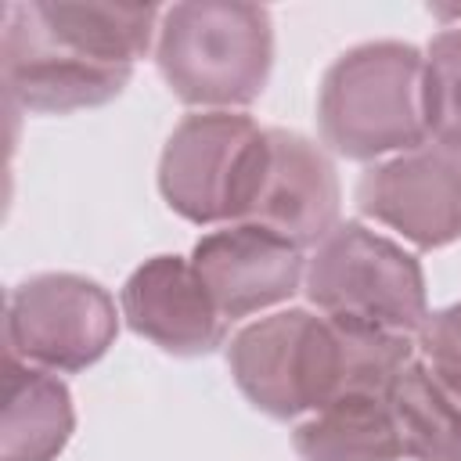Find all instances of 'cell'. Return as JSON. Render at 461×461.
Returning a JSON list of instances; mask_svg holds the SVG:
<instances>
[{
    "label": "cell",
    "instance_id": "1",
    "mask_svg": "<svg viewBox=\"0 0 461 461\" xmlns=\"http://www.w3.org/2000/svg\"><path fill=\"white\" fill-rule=\"evenodd\" d=\"M418 357L414 339L360 328L321 310H274L227 342L241 396L274 421H303L339 400L385 396Z\"/></svg>",
    "mask_w": 461,
    "mask_h": 461
},
{
    "label": "cell",
    "instance_id": "2",
    "mask_svg": "<svg viewBox=\"0 0 461 461\" xmlns=\"http://www.w3.org/2000/svg\"><path fill=\"white\" fill-rule=\"evenodd\" d=\"M155 65L169 94L198 112H238L267 90L274 22L259 4L191 0L162 11Z\"/></svg>",
    "mask_w": 461,
    "mask_h": 461
},
{
    "label": "cell",
    "instance_id": "3",
    "mask_svg": "<svg viewBox=\"0 0 461 461\" xmlns=\"http://www.w3.org/2000/svg\"><path fill=\"white\" fill-rule=\"evenodd\" d=\"M425 54L414 43L371 40L339 54L317 94V126L328 151L375 162L429 144Z\"/></svg>",
    "mask_w": 461,
    "mask_h": 461
},
{
    "label": "cell",
    "instance_id": "4",
    "mask_svg": "<svg viewBox=\"0 0 461 461\" xmlns=\"http://www.w3.org/2000/svg\"><path fill=\"white\" fill-rule=\"evenodd\" d=\"M303 292L313 310L414 339L429 321L425 270L414 252L360 220L339 223L306 259Z\"/></svg>",
    "mask_w": 461,
    "mask_h": 461
},
{
    "label": "cell",
    "instance_id": "5",
    "mask_svg": "<svg viewBox=\"0 0 461 461\" xmlns=\"http://www.w3.org/2000/svg\"><path fill=\"white\" fill-rule=\"evenodd\" d=\"M267 130L241 112H194L176 122L158 158L166 205L198 227L245 223L263 180Z\"/></svg>",
    "mask_w": 461,
    "mask_h": 461
},
{
    "label": "cell",
    "instance_id": "6",
    "mask_svg": "<svg viewBox=\"0 0 461 461\" xmlns=\"http://www.w3.org/2000/svg\"><path fill=\"white\" fill-rule=\"evenodd\" d=\"M115 299L83 274H32L7 292L4 353L43 371H83L119 335Z\"/></svg>",
    "mask_w": 461,
    "mask_h": 461
},
{
    "label": "cell",
    "instance_id": "7",
    "mask_svg": "<svg viewBox=\"0 0 461 461\" xmlns=\"http://www.w3.org/2000/svg\"><path fill=\"white\" fill-rule=\"evenodd\" d=\"M0 68L11 108L36 115H68L115 101L133 68L97 61L61 40L36 11V0L4 4Z\"/></svg>",
    "mask_w": 461,
    "mask_h": 461
},
{
    "label": "cell",
    "instance_id": "8",
    "mask_svg": "<svg viewBox=\"0 0 461 461\" xmlns=\"http://www.w3.org/2000/svg\"><path fill=\"white\" fill-rule=\"evenodd\" d=\"M357 205L414 249H443L461 238V158L429 140L375 162L357 184Z\"/></svg>",
    "mask_w": 461,
    "mask_h": 461
},
{
    "label": "cell",
    "instance_id": "9",
    "mask_svg": "<svg viewBox=\"0 0 461 461\" xmlns=\"http://www.w3.org/2000/svg\"><path fill=\"white\" fill-rule=\"evenodd\" d=\"M342 187L331 155L299 130L267 126L263 180L245 223H256L295 249H317L342 220Z\"/></svg>",
    "mask_w": 461,
    "mask_h": 461
},
{
    "label": "cell",
    "instance_id": "10",
    "mask_svg": "<svg viewBox=\"0 0 461 461\" xmlns=\"http://www.w3.org/2000/svg\"><path fill=\"white\" fill-rule=\"evenodd\" d=\"M191 267L227 324L288 303L306 281L303 249L256 223H227L202 234L191 249Z\"/></svg>",
    "mask_w": 461,
    "mask_h": 461
},
{
    "label": "cell",
    "instance_id": "11",
    "mask_svg": "<svg viewBox=\"0 0 461 461\" xmlns=\"http://www.w3.org/2000/svg\"><path fill=\"white\" fill-rule=\"evenodd\" d=\"M119 310L133 335L173 357H205L227 339V321L184 256L144 259L126 277Z\"/></svg>",
    "mask_w": 461,
    "mask_h": 461
},
{
    "label": "cell",
    "instance_id": "12",
    "mask_svg": "<svg viewBox=\"0 0 461 461\" xmlns=\"http://www.w3.org/2000/svg\"><path fill=\"white\" fill-rule=\"evenodd\" d=\"M76 429L68 385L43 367L4 360L0 461H54Z\"/></svg>",
    "mask_w": 461,
    "mask_h": 461
},
{
    "label": "cell",
    "instance_id": "13",
    "mask_svg": "<svg viewBox=\"0 0 461 461\" xmlns=\"http://www.w3.org/2000/svg\"><path fill=\"white\" fill-rule=\"evenodd\" d=\"M407 461H461V382L414 357L389 385Z\"/></svg>",
    "mask_w": 461,
    "mask_h": 461
},
{
    "label": "cell",
    "instance_id": "14",
    "mask_svg": "<svg viewBox=\"0 0 461 461\" xmlns=\"http://www.w3.org/2000/svg\"><path fill=\"white\" fill-rule=\"evenodd\" d=\"M292 447L299 461H407L389 393L339 400L295 421Z\"/></svg>",
    "mask_w": 461,
    "mask_h": 461
},
{
    "label": "cell",
    "instance_id": "15",
    "mask_svg": "<svg viewBox=\"0 0 461 461\" xmlns=\"http://www.w3.org/2000/svg\"><path fill=\"white\" fill-rule=\"evenodd\" d=\"M425 126L432 144L461 137V25H447L425 47Z\"/></svg>",
    "mask_w": 461,
    "mask_h": 461
},
{
    "label": "cell",
    "instance_id": "16",
    "mask_svg": "<svg viewBox=\"0 0 461 461\" xmlns=\"http://www.w3.org/2000/svg\"><path fill=\"white\" fill-rule=\"evenodd\" d=\"M414 346L418 357H425L429 364L443 367L461 382V299L443 310H432L421 331L414 335Z\"/></svg>",
    "mask_w": 461,
    "mask_h": 461
},
{
    "label": "cell",
    "instance_id": "17",
    "mask_svg": "<svg viewBox=\"0 0 461 461\" xmlns=\"http://www.w3.org/2000/svg\"><path fill=\"white\" fill-rule=\"evenodd\" d=\"M436 18H447L450 25H461V7H429Z\"/></svg>",
    "mask_w": 461,
    "mask_h": 461
},
{
    "label": "cell",
    "instance_id": "18",
    "mask_svg": "<svg viewBox=\"0 0 461 461\" xmlns=\"http://www.w3.org/2000/svg\"><path fill=\"white\" fill-rule=\"evenodd\" d=\"M439 148H447L450 155H457V158H461V137H457V140H450V144H439Z\"/></svg>",
    "mask_w": 461,
    "mask_h": 461
}]
</instances>
